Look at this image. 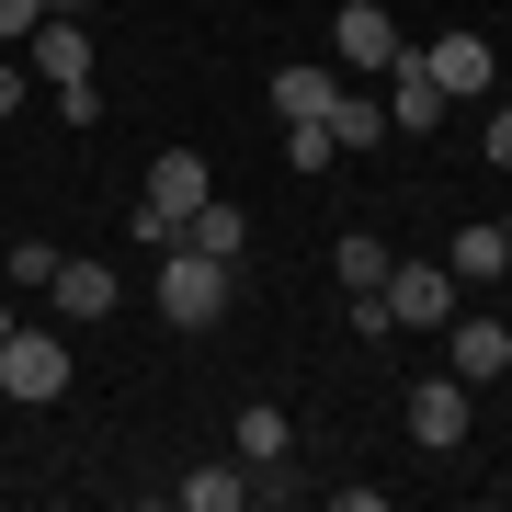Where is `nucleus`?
I'll use <instances>...</instances> for the list:
<instances>
[{"instance_id":"obj_1","label":"nucleus","mask_w":512,"mask_h":512,"mask_svg":"<svg viewBox=\"0 0 512 512\" xmlns=\"http://www.w3.org/2000/svg\"><path fill=\"white\" fill-rule=\"evenodd\" d=\"M228 296H239V262H205L194 239H171V251H160V319H171V330H217Z\"/></svg>"},{"instance_id":"obj_2","label":"nucleus","mask_w":512,"mask_h":512,"mask_svg":"<svg viewBox=\"0 0 512 512\" xmlns=\"http://www.w3.org/2000/svg\"><path fill=\"white\" fill-rule=\"evenodd\" d=\"M205 194H217V183H205V160H194V148H160V160H148V205H137V239H148V251H171V239H183V217H194Z\"/></svg>"},{"instance_id":"obj_3","label":"nucleus","mask_w":512,"mask_h":512,"mask_svg":"<svg viewBox=\"0 0 512 512\" xmlns=\"http://www.w3.org/2000/svg\"><path fill=\"white\" fill-rule=\"evenodd\" d=\"M0 399H23V410L69 399V342H57V330H23V319H12V342H0Z\"/></svg>"},{"instance_id":"obj_4","label":"nucleus","mask_w":512,"mask_h":512,"mask_svg":"<svg viewBox=\"0 0 512 512\" xmlns=\"http://www.w3.org/2000/svg\"><path fill=\"white\" fill-rule=\"evenodd\" d=\"M399 57H410V35L376 12V0H342V12H330V69H353V80H387Z\"/></svg>"},{"instance_id":"obj_5","label":"nucleus","mask_w":512,"mask_h":512,"mask_svg":"<svg viewBox=\"0 0 512 512\" xmlns=\"http://www.w3.org/2000/svg\"><path fill=\"white\" fill-rule=\"evenodd\" d=\"M467 421H478L467 376H421V387H410V444H421V456H456V444H467Z\"/></svg>"},{"instance_id":"obj_6","label":"nucleus","mask_w":512,"mask_h":512,"mask_svg":"<svg viewBox=\"0 0 512 512\" xmlns=\"http://www.w3.org/2000/svg\"><path fill=\"white\" fill-rule=\"evenodd\" d=\"M421 69L444 80V103H478V92H501V46H490V35H467V23L421 46Z\"/></svg>"},{"instance_id":"obj_7","label":"nucleus","mask_w":512,"mask_h":512,"mask_svg":"<svg viewBox=\"0 0 512 512\" xmlns=\"http://www.w3.org/2000/svg\"><path fill=\"white\" fill-rule=\"evenodd\" d=\"M387 319L399 330H444L456 319V274L444 262H387Z\"/></svg>"},{"instance_id":"obj_8","label":"nucleus","mask_w":512,"mask_h":512,"mask_svg":"<svg viewBox=\"0 0 512 512\" xmlns=\"http://www.w3.org/2000/svg\"><path fill=\"white\" fill-rule=\"evenodd\" d=\"M444 114H456V103H444V80L421 69V46H410L399 69H387V137H433Z\"/></svg>"},{"instance_id":"obj_9","label":"nucleus","mask_w":512,"mask_h":512,"mask_svg":"<svg viewBox=\"0 0 512 512\" xmlns=\"http://www.w3.org/2000/svg\"><path fill=\"white\" fill-rule=\"evenodd\" d=\"M23 69L46 80V92H80V80H92V35H80V23H35V35H23Z\"/></svg>"},{"instance_id":"obj_10","label":"nucleus","mask_w":512,"mask_h":512,"mask_svg":"<svg viewBox=\"0 0 512 512\" xmlns=\"http://www.w3.org/2000/svg\"><path fill=\"white\" fill-rule=\"evenodd\" d=\"M444 330H456V376H467V387L512 376V319H444Z\"/></svg>"},{"instance_id":"obj_11","label":"nucleus","mask_w":512,"mask_h":512,"mask_svg":"<svg viewBox=\"0 0 512 512\" xmlns=\"http://www.w3.org/2000/svg\"><path fill=\"white\" fill-rule=\"evenodd\" d=\"M319 126H330V148H387V103L365 92V80H342V92H330V114H319Z\"/></svg>"},{"instance_id":"obj_12","label":"nucleus","mask_w":512,"mask_h":512,"mask_svg":"<svg viewBox=\"0 0 512 512\" xmlns=\"http://www.w3.org/2000/svg\"><path fill=\"white\" fill-rule=\"evenodd\" d=\"M46 296H57V319H103V308H114V262H103V251H92V262H57Z\"/></svg>"},{"instance_id":"obj_13","label":"nucleus","mask_w":512,"mask_h":512,"mask_svg":"<svg viewBox=\"0 0 512 512\" xmlns=\"http://www.w3.org/2000/svg\"><path fill=\"white\" fill-rule=\"evenodd\" d=\"M330 92H342V69H319V57H308V69H274V114H285V126H319Z\"/></svg>"},{"instance_id":"obj_14","label":"nucleus","mask_w":512,"mask_h":512,"mask_svg":"<svg viewBox=\"0 0 512 512\" xmlns=\"http://www.w3.org/2000/svg\"><path fill=\"white\" fill-rule=\"evenodd\" d=\"M501 262H512L501 217H478V228H456V262H444V274H456V285H501Z\"/></svg>"},{"instance_id":"obj_15","label":"nucleus","mask_w":512,"mask_h":512,"mask_svg":"<svg viewBox=\"0 0 512 512\" xmlns=\"http://www.w3.org/2000/svg\"><path fill=\"white\" fill-rule=\"evenodd\" d=\"M285 444H296V421H285L274 399H251V410H239V467H285Z\"/></svg>"},{"instance_id":"obj_16","label":"nucleus","mask_w":512,"mask_h":512,"mask_svg":"<svg viewBox=\"0 0 512 512\" xmlns=\"http://www.w3.org/2000/svg\"><path fill=\"white\" fill-rule=\"evenodd\" d=\"M183 239H194L205 262H239V251H251V228H239V205H217V194H205L194 217H183Z\"/></svg>"},{"instance_id":"obj_17","label":"nucleus","mask_w":512,"mask_h":512,"mask_svg":"<svg viewBox=\"0 0 512 512\" xmlns=\"http://www.w3.org/2000/svg\"><path fill=\"white\" fill-rule=\"evenodd\" d=\"M251 501V467H194L183 478V512H239Z\"/></svg>"},{"instance_id":"obj_18","label":"nucleus","mask_w":512,"mask_h":512,"mask_svg":"<svg viewBox=\"0 0 512 512\" xmlns=\"http://www.w3.org/2000/svg\"><path fill=\"white\" fill-rule=\"evenodd\" d=\"M330 262H342V285L365 296V285H387V262H399V251H387V239H365V228H353V239H342V251H330Z\"/></svg>"},{"instance_id":"obj_19","label":"nucleus","mask_w":512,"mask_h":512,"mask_svg":"<svg viewBox=\"0 0 512 512\" xmlns=\"http://www.w3.org/2000/svg\"><path fill=\"white\" fill-rule=\"evenodd\" d=\"M285 160H296V171H330L342 148H330V126H285Z\"/></svg>"},{"instance_id":"obj_20","label":"nucleus","mask_w":512,"mask_h":512,"mask_svg":"<svg viewBox=\"0 0 512 512\" xmlns=\"http://www.w3.org/2000/svg\"><path fill=\"white\" fill-rule=\"evenodd\" d=\"M57 262H69V251H46V239H23V251H12V285H57Z\"/></svg>"},{"instance_id":"obj_21","label":"nucleus","mask_w":512,"mask_h":512,"mask_svg":"<svg viewBox=\"0 0 512 512\" xmlns=\"http://www.w3.org/2000/svg\"><path fill=\"white\" fill-rule=\"evenodd\" d=\"M35 23H46V0H0V46H23Z\"/></svg>"},{"instance_id":"obj_22","label":"nucleus","mask_w":512,"mask_h":512,"mask_svg":"<svg viewBox=\"0 0 512 512\" xmlns=\"http://www.w3.org/2000/svg\"><path fill=\"white\" fill-rule=\"evenodd\" d=\"M0 114H23V69H12V57H0Z\"/></svg>"},{"instance_id":"obj_23","label":"nucleus","mask_w":512,"mask_h":512,"mask_svg":"<svg viewBox=\"0 0 512 512\" xmlns=\"http://www.w3.org/2000/svg\"><path fill=\"white\" fill-rule=\"evenodd\" d=\"M490 160H501V171H512V114H490Z\"/></svg>"},{"instance_id":"obj_24","label":"nucleus","mask_w":512,"mask_h":512,"mask_svg":"<svg viewBox=\"0 0 512 512\" xmlns=\"http://www.w3.org/2000/svg\"><path fill=\"white\" fill-rule=\"evenodd\" d=\"M46 12H57V23H80V12H92V0H46Z\"/></svg>"},{"instance_id":"obj_25","label":"nucleus","mask_w":512,"mask_h":512,"mask_svg":"<svg viewBox=\"0 0 512 512\" xmlns=\"http://www.w3.org/2000/svg\"><path fill=\"white\" fill-rule=\"evenodd\" d=\"M0 342H12V296H0Z\"/></svg>"},{"instance_id":"obj_26","label":"nucleus","mask_w":512,"mask_h":512,"mask_svg":"<svg viewBox=\"0 0 512 512\" xmlns=\"http://www.w3.org/2000/svg\"><path fill=\"white\" fill-rule=\"evenodd\" d=\"M501 239H512V217H501Z\"/></svg>"}]
</instances>
